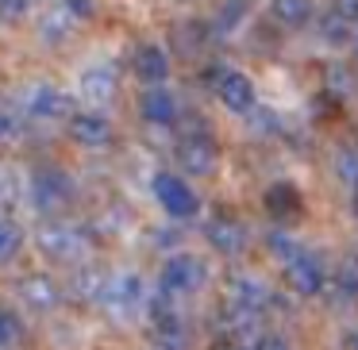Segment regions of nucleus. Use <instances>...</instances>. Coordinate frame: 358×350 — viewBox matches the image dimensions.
<instances>
[{
  "label": "nucleus",
  "mask_w": 358,
  "mask_h": 350,
  "mask_svg": "<svg viewBox=\"0 0 358 350\" xmlns=\"http://www.w3.org/2000/svg\"><path fill=\"white\" fill-rule=\"evenodd\" d=\"M155 196H158V204H162V212L170 219H189L201 208V204H196V193L181 177H173V173H155Z\"/></svg>",
  "instance_id": "f257e3e1"
},
{
  "label": "nucleus",
  "mask_w": 358,
  "mask_h": 350,
  "mask_svg": "<svg viewBox=\"0 0 358 350\" xmlns=\"http://www.w3.org/2000/svg\"><path fill=\"white\" fill-rule=\"evenodd\" d=\"M178 166L185 173H193V177H208L212 170L220 166V150H216V143H212V135H185V139L178 143Z\"/></svg>",
  "instance_id": "f03ea898"
},
{
  "label": "nucleus",
  "mask_w": 358,
  "mask_h": 350,
  "mask_svg": "<svg viewBox=\"0 0 358 350\" xmlns=\"http://www.w3.org/2000/svg\"><path fill=\"white\" fill-rule=\"evenodd\" d=\"M39 250L55 262H78L85 250V235L70 224H43L39 227Z\"/></svg>",
  "instance_id": "7ed1b4c3"
},
{
  "label": "nucleus",
  "mask_w": 358,
  "mask_h": 350,
  "mask_svg": "<svg viewBox=\"0 0 358 350\" xmlns=\"http://www.w3.org/2000/svg\"><path fill=\"white\" fill-rule=\"evenodd\" d=\"M204 277H208V270H204V262L196 254H173V258H166V265H162V289L166 293H196V289L204 285Z\"/></svg>",
  "instance_id": "20e7f679"
},
{
  "label": "nucleus",
  "mask_w": 358,
  "mask_h": 350,
  "mask_svg": "<svg viewBox=\"0 0 358 350\" xmlns=\"http://www.w3.org/2000/svg\"><path fill=\"white\" fill-rule=\"evenodd\" d=\"M101 300H104V308H108L112 316L127 319L143 304V281H139V273H116V277H108V289H104Z\"/></svg>",
  "instance_id": "39448f33"
},
{
  "label": "nucleus",
  "mask_w": 358,
  "mask_h": 350,
  "mask_svg": "<svg viewBox=\"0 0 358 350\" xmlns=\"http://www.w3.org/2000/svg\"><path fill=\"white\" fill-rule=\"evenodd\" d=\"M212 85H216V96L231 112H250V108H255V81H250L247 73L216 70V73H212Z\"/></svg>",
  "instance_id": "423d86ee"
},
{
  "label": "nucleus",
  "mask_w": 358,
  "mask_h": 350,
  "mask_svg": "<svg viewBox=\"0 0 358 350\" xmlns=\"http://www.w3.org/2000/svg\"><path fill=\"white\" fill-rule=\"evenodd\" d=\"M31 185H35V204H39V208H47V212L62 208V204L73 196V181L66 177L62 170H39Z\"/></svg>",
  "instance_id": "0eeeda50"
},
{
  "label": "nucleus",
  "mask_w": 358,
  "mask_h": 350,
  "mask_svg": "<svg viewBox=\"0 0 358 350\" xmlns=\"http://www.w3.org/2000/svg\"><path fill=\"white\" fill-rule=\"evenodd\" d=\"M204 235H208V242L220 250V254H243V250H247V239H250L247 227H243V219L227 216V212L212 219Z\"/></svg>",
  "instance_id": "6e6552de"
},
{
  "label": "nucleus",
  "mask_w": 358,
  "mask_h": 350,
  "mask_svg": "<svg viewBox=\"0 0 358 350\" xmlns=\"http://www.w3.org/2000/svg\"><path fill=\"white\" fill-rule=\"evenodd\" d=\"M20 296H24V304H31L35 312H50L62 304V289H58V281L50 277V273H27L24 281H20Z\"/></svg>",
  "instance_id": "1a4fd4ad"
},
{
  "label": "nucleus",
  "mask_w": 358,
  "mask_h": 350,
  "mask_svg": "<svg viewBox=\"0 0 358 350\" xmlns=\"http://www.w3.org/2000/svg\"><path fill=\"white\" fill-rule=\"evenodd\" d=\"M285 285L293 289L296 296H316L320 289H324V265H320V258L304 254L296 258V262L285 265Z\"/></svg>",
  "instance_id": "9d476101"
},
{
  "label": "nucleus",
  "mask_w": 358,
  "mask_h": 350,
  "mask_svg": "<svg viewBox=\"0 0 358 350\" xmlns=\"http://www.w3.org/2000/svg\"><path fill=\"white\" fill-rule=\"evenodd\" d=\"M70 135H73V143H81V147H104V143L112 139V124L104 116H96V112H73L70 116Z\"/></svg>",
  "instance_id": "9b49d317"
},
{
  "label": "nucleus",
  "mask_w": 358,
  "mask_h": 350,
  "mask_svg": "<svg viewBox=\"0 0 358 350\" xmlns=\"http://www.w3.org/2000/svg\"><path fill=\"white\" fill-rule=\"evenodd\" d=\"M270 300V293H266L262 281L255 277H231L227 281V293H224V304H231V308H247V312H262V304Z\"/></svg>",
  "instance_id": "f8f14e48"
},
{
  "label": "nucleus",
  "mask_w": 358,
  "mask_h": 350,
  "mask_svg": "<svg viewBox=\"0 0 358 350\" xmlns=\"http://www.w3.org/2000/svg\"><path fill=\"white\" fill-rule=\"evenodd\" d=\"M135 73H139L147 85H162V81L170 78V54H166V47L143 43V47L135 50Z\"/></svg>",
  "instance_id": "ddd939ff"
},
{
  "label": "nucleus",
  "mask_w": 358,
  "mask_h": 350,
  "mask_svg": "<svg viewBox=\"0 0 358 350\" xmlns=\"http://www.w3.org/2000/svg\"><path fill=\"white\" fill-rule=\"evenodd\" d=\"M139 112L150 127H170L178 119V101H173L170 89H147L139 101Z\"/></svg>",
  "instance_id": "4468645a"
},
{
  "label": "nucleus",
  "mask_w": 358,
  "mask_h": 350,
  "mask_svg": "<svg viewBox=\"0 0 358 350\" xmlns=\"http://www.w3.org/2000/svg\"><path fill=\"white\" fill-rule=\"evenodd\" d=\"M27 108H31V116L55 119V116H66V112H70V96L55 85H31L27 89Z\"/></svg>",
  "instance_id": "2eb2a0df"
},
{
  "label": "nucleus",
  "mask_w": 358,
  "mask_h": 350,
  "mask_svg": "<svg viewBox=\"0 0 358 350\" xmlns=\"http://www.w3.org/2000/svg\"><path fill=\"white\" fill-rule=\"evenodd\" d=\"M266 212L278 216V219L301 216V193H296L293 185H285V181H278V185H270V193H266Z\"/></svg>",
  "instance_id": "dca6fc26"
},
{
  "label": "nucleus",
  "mask_w": 358,
  "mask_h": 350,
  "mask_svg": "<svg viewBox=\"0 0 358 350\" xmlns=\"http://www.w3.org/2000/svg\"><path fill=\"white\" fill-rule=\"evenodd\" d=\"M81 93L89 101H108L116 93V70L112 66H93V70L81 73Z\"/></svg>",
  "instance_id": "f3484780"
},
{
  "label": "nucleus",
  "mask_w": 358,
  "mask_h": 350,
  "mask_svg": "<svg viewBox=\"0 0 358 350\" xmlns=\"http://www.w3.org/2000/svg\"><path fill=\"white\" fill-rule=\"evenodd\" d=\"M270 12L285 27H304L312 20V0H270Z\"/></svg>",
  "instance_id": "a211bd4d"
},
{
  "label": "nucleus",
  "mask_w": 358,
  "mask_h": 350,
  "mask_svg": "<svg viewBox=\"0 0 358 350\" xmlns=\"http://www.w3.org/2000/svg\"><path fill=\"white\" fill-rule=\"evenodd\" d=\"M20 250H24V227L12 219H0V265H12Z\"/></svg>",
  "instance_id": "6ab92c4d"
},
{
  "label": "nucleus",
  "mask_w": 358,
  "mask_h": 350,
  "mask_svg": "<svg viewBox=\"0 0 358 350\" xmlns=\"http://www.w3.org/2000/svg\"><path fill=\"white\" fill-rule=\"evenodd\" d=\"M266 250H270V254L278 258L281 265H289V262H296V258H304L301 242H296L293 235H281V231H273V235H270V242H266Z\"/></svg>",
  "instance_id": "aec40b11"
},
{
  "label": "nucleus",
  "mask_w": 358,
  "mask_h": 350,
  "mask_svg": "<svg viewBox=\"0 0 358 350\" xmlns=\"http://www.w3.org/2000/svg\"><path fill=\"white\" fill-rule=\"evenodd\" d=\"M335 173H339V181L347 189H358V150L355 147H343L335 154Z\"/></svg>",
  "instance_id": "412c9836"
},
{
  "label": "nucleus",
  "mask_w": 358,
  "mask_h": 350,
  "mask_svg": "<svg viewBox=\"0 0 358 350\" xmlns=\"http://www.w3.org/2000/svg\"><path fill=\"white\" fill-rule=\"evenodd\" d=\"M70 27H73V16L66 8H58V12H50L47 20H43V39L47 43H58V39H66V35H70Z\"/></svg>",
  "instance_id": "4be33fe9"
},
{
  "label": "nucleus",
  "mask_w": 358,
  "mask_h": 350,
  "mask_svg": "<svg viewBox=\"0 0 358 350\" xmlns=\"http://www.w3.org/2000/svg\"><path fill=\"white\" fill-rule=\"evenodd\" d=\"M339 296H350V300H358V258H347V262L339 265Z\"/></svg>",
  "instance_id": "5701e85b"
},
{
  "label": "nucleus",
  "mask_w": 358,
  "mask_h": 350,
  "mask_svg": "<svg viewBox=\"0 0 358 350\" xmlns=\"http://www.w3.org/2000/svg\"><path fill=\"white\" fill-rule=\"evenodd\" d=\"M247 8H250V0H224V4H220V27H224V31H235V24L247 16Z\"/></svg>",
  "instance_id": "b1692460"
},
{
  "label": "nucleus",
  "mask_w": 358,
  "mask_h": 350,
  "mask_svg": "<svg viewBox=\"0 0 358 350\" xmlns=\"http://www.w3.org/2000/svg\"><path fill=\"white\" fill-rule=\"evenodd\" d=\"M20 331H24V327H20V319L12 316L8 308H0V347H12V342L20 339Z\"/></svg>",
  "instance_id": "393cba45"
},
{
  "label": "nucleus",
  "mask_w": 358,
  "mask_h": 350,
  "mask_svg": "<svg viewBox=\"0 0 358 350\" xmlns=\"http://www.w3.org/2000/svg\"><path fill=\"white\" fill-rule=\"evenodd\" d=\"M27 16V0H0V20L4 24H16Z\"/></svg>",
  "instance_id": "a878e982"
},
{
  "label": "nucleus",
  "mask_w": 358,
  "mask_h": 350,
  "mask_svg": "<svg viewBox=\"0 0 358 350\" xmlns=\"http://www.w3.org/2000/svg\"><path fill=\"white\" fill-rule=\"evenodd\" d=\"M250 127H255V131H278V116H273L270 108H258L255 116H250Z\"/></svg>",
  "instance_id": "bb28decb"
},
{
  "label": "nucleus",
  "mask_w": 358,
  "mask_h": 350,
  "mask_svg": "<svg viewBox=\"0 0 358 350\" xmlns=\"http://www.w3.org/2000/svg\"><path fill=\"white\" fill-rule=\"evenodd\" d=\"M16 135H20V119H16V112H0V143L16 139Z\"/></svg>",
  "instance_id": "cd10ccee"
},
{
  "label": "nucleus",
  "mask_w": 358,
  "mask_h": 350,
  "mask_svg": "<svg viewBox=\"0 0 358 350\" xmlns=\"http://www.w3.org/2000/svg\"><path fill=\"white\" fill-rule=\"evenodd\" d=\"M327 81H331L335 93H350V89H355V78H350V73H343L339 66H331V70H327Z\"/></svg>",
  "instance_id": "c85d7f7f"
},
{
  "label": "nucleus",
  "mask_w": 358,
  "mask_h": 350,
  "mask_svg": "<svg viewBox=\"0 0 358 350\" xmlns=\"http://www.w3.org/2000/svg\"><path fill=\"white\" fill-rule=\"evenodd\" d=\"M62 8L70 12L73 20H89L93 16V0H62Z\"/></svg>",
  "instance_id": "c756f323"
},
{
  "label": "nucleus",
  "mask_w": 358,
  "mask_h": 350,
  "mask_svg": "<svg viewBox=\"0 0 358 350\" xmlns=\"http://www.w3.org/2000/svg\"><path fill=\"white\" fill-rule=\"evenodd\" d=\"M255 350H289V342L281 339V335H262V339L255 342Z\"/></svg>",
  "instance_id": "7c9ffc66"
},
{
  "label": "nucleus",
  "mask_w": 358,
  "mask_h": 350,
  "mask_svg": "<svg viewBox=\"0 0 358 350\" xmlns=\"http://www.w3.org/2000/svg\"><path fill=\"white\" fill-rule=\"evenodd\" d=\"M339 12L347 20H358V0H339Z\"/></svg>",
  "instance_id": "2f4dec72"
},
{
  "label": "nucleus",
  "mask_w": 358,
  "mask_h": 350,
  "mask_svg": "<svg viewBox=\"0 0 358 350\" xmlns=\"http://www.w3.org/2000/svg\"><path fill=\"white\" fill-rule=\"evenodd\" d=\"M208 350H243V347H235V342H212Z\"/></svg>",
  "instance_id": "473e14b6"
},
{
  "label": "nucleus",
  "mask_w": 358,
  "mask_h": 350,
  "mask_svg": "<svg viewBox=\"0 0 358 350\" xmlns=\"http://www.w3.org/2000/svg\"><path fill=\"white\" fill-rule=\"evenodd\" d=\"M347 342H350V350H358V331H350V335H347Z\"/></svg>",
  "instance_id": "72a5a7b5"
}]
</instances>
